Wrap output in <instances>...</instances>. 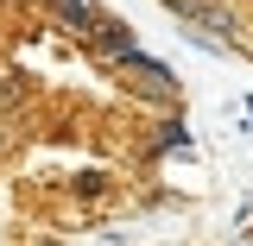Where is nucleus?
I'll return each instance as SVG.
<instances>
[{
	"instance_id": "obj_1",
	"label": "nucleus",
	"mask_w": 253,
	"mask_h": 246,
	"mask_svg": "<svg viewBox=\"0 0 253 246\" xmlns=\"http://www.w3.org/2000/svg\"><path fill=\"white\" fill-rule=\"evenodd\" d=\"M114 76H121L126 89L139 95V101H158V107H171V101H177V76H171V70H165V63H152V57H139V51H133V57H121L114 63Z\"/></svg>"
},
{
	"instance_id": "obj_2",
	"label": "nucleus",
	"mask_w": 253,
	"mask_h": 246,
	"mask_svg": "<svg viewBox=\"0 0 253 246\" xmlns=\"http://www.w3.org/2000/svg\"><path fill=\"white\" fill-rule=\"evenodd\" d=\"M83 51H89L95 63H108V70H114L121 57H133V51H139V38H133V26H126V19L101 13V19H95V32L83 38Z\"/></svg>"
},
{
	"instance_id": "obj_3",
	"label": "nucleus",
	"mask_w": 253,
	"mask_h": 246,
	"mask_svg": "<svg viewBox=\"0 0 253 246\" xmlns=\"http://www.w3.org/2000/svg\"><path fill=\"white\" fill-rule=\"evenodd\" d=\"M38 6H44V13H51V19H57V26L70 32L76 44H83V38L95 32V19H101V13H95L89 0H38Z\"/></svg>"
},
{
	"instance_id": "obj_4",
	"label": "nucleus",
	"mask_w": 253,
	"mask_h": 246,
	"mask_svg": "<svg viewBox=\"0 0 253 246\" xmlns=\"http://www.w3.org/2000/svg\"><path fill=\"white\" fill-rule=\"evenodd\" d=\"M146 152H190V126L177 120V114H165V120H152V139H146Z\"/></svg>"
},
{
	"instance_id": "obj_5",
	"label": "nucleus",
	"mask_w": 253,
	"mask_h": 246,
	"mask_svg": "<svg viewBox=\"0 0 253 246\" xmlns=\"http://www.w3.org/2000/svg\"><path fill=\"white\" fill-rule=\"evenodd\" d=\"M70 196L76 202H101V196H114V177L108 171H83V177H70Z\"/></svg>"
},
{
	"instance_id": "obj_6",
	"label": "nucleus",
	"mask_w": 253,
	"mask_h": 246,
	"mask_svg": "<svg viewBox=\"0 0 253 246\" xmlns=\"http://www.w3.org/2000/svg\"><path fill=\"white\" fill-rule=\"evenodd\" d=\"M228 6H241V0H228Z\"/></svg>"
}]
</instances>
